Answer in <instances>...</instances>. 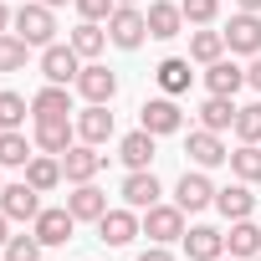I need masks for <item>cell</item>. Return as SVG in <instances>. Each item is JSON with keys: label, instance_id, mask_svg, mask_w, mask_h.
Masks as SVG:
<instances>
[{"label": "cell", "instance_id": "6da1fadb", "mask_svg": "<svg viewBox=\"0 0 261 261\" xmlns=\"http://www.w3.org/2000/svg\"><path fill=\"white\" fill-rule=\"evenodd\" d=\"M11 26H16V36H21L26 46H51V41H57V16H51L46 0H26Z\"/></svg>", "mask_w": 261, "mask_h": 261}, {"label": "cell", "instance_id": "7a4b0ae2", "mask_svg": "<svg viewBox=\"0 0 261 261\" xmlns=\"http://www.w3.org/2000/svg\"><path fill=\"white\" fill-rule=\"evenodd\" d=\"M144 36H149V16H144L139 6H118V11L108 16V41H113V46L134 51V46H144Z\"/></svg>", "mask_w": 261, "mask_h": 261}, {"label": "cell", "instance_id": "3957f363", "mask_svg": "<svg viewBox=\"0 0 261 261\" xmlns=\"http://www.w3.org/2000/svg\"><path fill=\"white\" fill-rule=\"evenodd\" d=\"M77 72H82V57L72 51V41H67V46H62V41L41 46V77H46V82L72 87V82H77Z\"/></svg>", "mask_w": 261, "mask_h": 261}, {"label": "cell", "instance_id": "277c9868", "mask_svg": "<svg viewBox=\"0 0 261 261\" xmlns=\"http://www.w3.org/2000/svg\"><path fill=\"white\" fill-rule=\"evenodd\" d=\"M144 236H149L154 246L185 241V210H179V205H149V210H144Z\"/></svg>", "mask_w": 261, "mask_h": 261}, {"label": "cell", "instance_id": "5b68a950", "mask_svg": "<svg viewBox=\"0 0 261 261\" xmlns=\"http://www.w3.org/2000/svg\"><path fill=\"white\" fill-rule=\"evenodd\" d=\"M179 123H185V113H179V102L164 92V97H149L144 108H139V128H149L154 139H164V134H179Z\"/></svg>", "mask_w": 261, "mask_h": 261}, {"label": "cell", "instance_id": "8992f818", "mask_svg": "<svg viewBox=\"0 0 261 261\" xmlns=\"http://www.w3.org/2000/svg\"><path fill=\"white\" fill-rule=\"evenodd\" d=\"M225 46H230L236 57H256V51H261V16H256V11H236L230 26H225Z\"/></svg>", "mask_w": 261, "mask_h": 261}, {"label": "cell", "instance_id": "52a82bcc", "mask_svg": "<svg viewBox=\"0 0 261 261\" xmlns=\"http://www.w3.org/2000/svg\"><path fill=\"white\" fill-rule=\"evenodd\" d=\"M134 236H144V220H139V210H108L102 220H97V241L102 246H128Z\"/></svg>", "mask_w": 261, "mask_h": 261}, {"label": "cell", "instance_id": "ba28073f", "mask_svg": "<svg viewBox=\"0 0 261 261\" xmlns=\"http://www.w3.org/2000/svg\"><path fill=\"white\" fill-rule=\"evenodd\" d=\"M97 169H102V154H97V144H82V139H77V144L62 154V179H67V185H87Z\"/></svg>", "mask_w": 261, "mask_h": 261}, {"label": "cell", "instance_id": "9c48e42d", "mask_svg": "<svg viewBox=\"0 0 261 261\" xmlns=\"http://www.w3.org/2000/svg\"><path fill=\"white\" fill-rule=\"evenodd\" d=\"M174 205H179V210H205V205H215L210 174H205V169H185L179 185H174Z\"/></svg>", "mask_w": 261, "mask_h": 261}, {"label": "cell", "instance_id": "30bf717a", "mask_svg": "<svg viewBox=\"0 0 261 261\" xmlns=\"http://www.w3.org/2000/svg\"><path fill=\"white\" fill-rule=\"evenodd\" d=\"M72 144H77V123L72 118H36V149L41 154H57L62 159Z\"/></svg>", "mask_w": 261, "mask_h": 261}, {"label": "cell", "instance_id": "8fae6325", "mask_svg": "<svg viewBox=\"0 0 261 261\" xmlns=\"http://www.w3.org/2000/svg\"><path fill=\"white\" fill-rule=\"evenodd\" d=\"M185 154H190V164H195V169L230 164V149L220 144V134H210V128H195V134H190V144H185Z\"/></svg>", "mask_w": 261, "mask_h": 261}, {"label": "cell", "instance_id": "7c38bea8", "mask_svg": "<svg viewBox=\"0 0 261 261\" xmlns=\"http://www.w3.org/2000/svg\"><path fill=\"white\" fill-rule=\"evenodd\" d=\"M31 230H36V241L41 246H67L72 241V230H77V215L62 205V210H41L36 220H31Z\"/></svg>", "mask_w": 261, "mask_h": 261}, {"label": "cell", "instance_id": "4fadbf2b", "mask_svg": "<svg viewBox=\"0 0 261 261\" xmlns=\"http://www.w3.org/2000/svg\"><path fill=\"white\" fill-rule=\"evenodd\" d=\"M118 195H123L128 210H149V205H159V179H154V169H128V179L118 185Z\"/></svg>", "mask_w": 261, "mask_h": 261}, {"label": "cell", "instance_id": "5bb4252c", "mask_svg": "<svg viewBox=\"0 0 261 261\" xmlns=\"http://www.w3.org/2000/svg\"><path fill=\"white\" fill-rule=\"evenodd\" d=\"M87 102H113L118 97V77L108 72V67H97V62H87L82 72H77V82H72Z\"/></svg>", "mask_w": 261, "mask_h": 261}, {"label": "cell", "instance_id": "9a60e30c", "mask_svg": "<svg viewBox=\"0 0 261 261\" xmlns=\"http://www.w3.org/2000/svg\"><path fill=\"white\" fill-rule=\"evenodd\" d=\"M0 210H6L11 220H36L41 215V190H31L26 179L21 185H6V190H0Z\"/></svg>", "mask_w": 261, "mask_h": 261}, {"label": "cell", "instance_id": "2e32d148", "mask_svg": "<svg viewBox=\"0 0 261 261\" xmlns=\"http://www.w3.org/2000/svg\"><path fill=\"white\" fill-rule=\"evenodd\" d=\"M77 139H82V144H108V139H113V113H108V102H87V108L77 113Z\"/></svg>", "mask_w": 261, "mask_h": 261}, {"label": "cell", "instance_id": "e0dca14e", "mask_svg": "<svg viewBox=\"0 0 261 261\" xmlns=\"http://www.w3.org/2000/svg\"><path fill=\"white\" fill-rule=\"evenodd\" d=\"M185 256L190 261H215V256H225V236L215 225H190L185 230Z\"/></svg>", "mask_w": 261, "mask_h": 261}, {"label": "cell", "instance_id": "ac0fdd59", "mask_svg": "<svg viewBox=\"0 0 261 261\" xmlns=\"http://www.w3.org/2000/svg\"><path fill=\"white\" fill-rule=\"evenodd\" d=\"M144 16H149V36H154V41H174V36L185 31V11L169 6V0H154Z\"/></svg>", "mask_w": 261, "mask_h": 261}, {"label": "cell", "instance_id": "d6986e66", "mask_svg": "<svg viewBox=\"0 0 261 261\" xmlns=\"http://www.w3.org/2000/svg\"><path fill=\"white\" fill-rule=\"evenodd\" d=\"M67 210L77 215V220H102L108 215V195L87 179V185H72V195H67Z\"/></svg>", "mask_w": 261, "mask_h": 261}, {"label": "cell", "instance_id": "ffe728a7", "mask_svg": "<svg viewBox=\"0 0 261 261\" xmlns=\"http://www.w3.org/2000/svg\"><path fill=\"white\" fill-rule=\"evenodd\" d=\"M215 210H220L225 220H246V215L256 210V195H251V185H246V179H236V185L215 190Z\"/></svg>", "mask_w": 261, "mask_h": 261}, {"label": "cell", "instance_id": "44dd1931", "mask_svg": "<svg viewBox=\"0 0 261 261\" xmlns=\"http://www.w3.org/2000/svg\"><path fill=\"white\" fill-rule=\"evenodd\" d=\"M225 251H230L236 261H256V256H261V225H251V215H246V220H230Z\"/></svg>", "mask_w": 261, "mask_h": 261}, {"label": "cell", "instance_id": "7402d4cb", "mask_svg": "<svg viewBox=\"0 0 261 261\" xmlns=\"http://www.w3.org/2000/svg\"><path fill=\"white\" fill-rule=\"evenodd\" d=\"M205 87H210V92H220V97H236V92L246 87V67H236V62H225V57H220V62H210V67H205Z\"/></svg>", "mask_w": 261, "mask_h": 261}, {"label": "cell", "instance_id": "603a6c76", "mask_svg": "<svg viewBox=\"0 0 261 261\" xmlns=\"http://www.w3.org/2000/svg\"><path fill=\"white\" fill-rule=\"evenodd\" d=\"M118 159H123L128 169H149V164H154V134H149V128L123 134V139H118Z\"/></svg>", "mask_w": 261, "mask_h": 261}, {"label": "cell", "instance_id": "cb8c5ba5", "mask_svg": "<svg viewBox=\"0 0 261 261\" xmlns=\"http://www.w3.org/2000/svg\"><path fill=\"white\" fill-rule=\"evenodd\" d=\"M200 128H210V134H225V128H236V102L220 97V92H210V97L200 102Z\"/></svg>", "mask_w": 261, "mask_h": 261}, {"label": "cell", "instance_id": "d4e9b609", "mask_svg": "<svg viewBox=\"0 0 261 261\" xmlns=\"http://www.w3.org/2000/svg\"><path fill=\"white\" fill-rule=\"evenodd\" d=\"M36 154H31V144H26V134L21 128H0V169H26Z\"/></svg>", "mask_w": 261, "mask_h": 261}, {"label": "cell", "instance_id": "484cf974", "mask_svg": "<svg viewBox=\"0 0 261 261\" xmlns=\"http://www.w3.org/2000/svg\"><path fill=\"white\" fill-rule=\"evenodd\" d=\"M67 113H72V92L57 87V82H46V87L31 97V118H67Z\"/></svg>", "mask_w": 261, "mask_h": 261}, {"label": "cell", "instance_id": "4316f807", "mask_svg": "<svg viewBox=\"0 0 261 261\" xmlns=\"http://www.w3.org/2000/svg\"><path fill=\"white\" fill-rule=\"evenodd\" d=\"M225 57V31H190V62H200V67H210V62H220Z\"/></svg>", "mask_w": 261, "mask_h": 261}, {"label": "cell", "instance_id": "83f0119b", "mask_svg": "<svg viewBox=\"0 0 261 261\" xmlns=\"http://www.w3.org/2000/svg\"><path fill=\"white\" fill-rule=\"evenodd\" d=\"M154 77H159V87H164L169 97H179V92H190V77H195V72H190V57H164Z\"/></svg>", "mask_w": 261, "mask_h": 261}, {"label": "cell", "instance_id": "f1b7e54d", "mask_svg": "<svg viewBox=\"0 0 261 261\" xmlns=\"http://www.w3.org/2000/svg\"><path fill=\"white\" fill-rule=\"evenodd\" d=\"M26 185L41 190V195L57 190V185H62V159H57V154H36V159L26 164Z\"/></svg>", "mask_w": 261, "mask_h": 261}, {"label": "cell", "instance_id": "f546056e", "mask_svg": "<svg viewBox=\"0 0 261 261\" xmlns=\"http://www.w3.org/2000/svg\"><path fill=\"white\" fill-rule=\"evenodd\" d=\"M67 41H72V51H77L82 62H92V57L108 46V26H97V21H82V26H77Z\"/></svg>", "mask_w": 261, "mask_h": 261}, {"label": "cell", "instance_id": "4dcf8cb0", "mask_svg": "<svg viewBox=\"0 0 261 261\" xmlns=\"http://www.w3.org/2000/svg\"><path fill=\"white\" fill-rule=\"evenodd\" d=\"M230 174L246 179V185H256V179H261V144H241V149L230 154Z\"/></svg>", "mask_w": 261, "mask_h": 261}, {"label": "cell", "instance_id": "1f68e13d", "mask_svg": "<svg viewBox=\"0 0 261 261\" xmlns=\"http://www.w3.org/2000/svg\"><path fill=\"white\" fill-rule=\"evenodd\" d=\"M26 57H31V46H26L16 31L0 36V72H21V67H26Z\"/></svg>", "mask_w": 261, "mask_h": 261}, {"label": "cell", "instance_id": "d6a6232c", "mask_svg": "<svg viewBox=\"0 0 261 261\" xmlns=\"http://www.w3.org/2000/svg\"><path fill=\"white\" fill-rule=\"evenodd\" d=\"M236 139L241 144H261V102L236 108Z\"/></svg>", "mask_w": 261, "mask_h": 261}, {"label": "cell", "instance_id": "836d02e7", "mask_svg": "<svg viewBox=\"0 0 261 261\" xmlns=\"http://www.w3.org/2000/svg\"><path fill=\"white\" fill-rule=\"evenodd\" d=\"M26 113H31V102L21 92H0V128H21Z\"/></svg>", "mask_w": 261, "mask_h": 261}, {"label": "cell", "instance_id": "e575fe53", "mask_svg": "<svg viewBox=\"0 0 261 261\" xmlns=\"http://www.w3.org/2000/svg\"><path fill=\"white\" fill-rule=\"evenodd\" d=\"M6 261H41L36 230H31V236H11V241H6Z\"/></svg>", "mask_w": 261, "mask_h": 261}, {"label": "cell", "instance_id": "d590c367", "mask_svg": "<svg viewBox=\"0 0 261 261\" xmlns=\"http://www.w3.org/2000/svg\"><path fill=\"white\" fill-rule=\"evenodd\" d=\"M179 11H185L190 26H210L220 16V0H179Z\"/></svg>", "mask_w": 261, "mask_h": 261}, {"label": "cell", "instance_id": "8d00e7d4", "mask_svg": "<svg viewBox=\"0 0 261 261\" xmlns=\"http://www.w3.org/2000/svg\"><path fill=\"white\" fill-rule=\"evenodd\" d=\"M118 11V0H77V16L82 21H108Z\"/></svg>", "mask_w": 261, "mask_h": 261}, {"label": "cell", "instance_id": "74e56055", "mask_svg": "<svg viewBox=\"0 0 261 261\" xmlns=\"http://www.w3.org/2000/svg\"><path fill=\"white\" fill-rule=\"evenodd\" d=\"M246 82H251V87H256V92H261V51H256V57H251V67H246Z\"/></svg>", "mask_w": 261, "mask_h": 261}, {"label": "cell", "instance_id": "f35d334b", "mask_svg": "<svg viewBox=\"0 0 261 261\" xmlns=\"http://www.w3.org/2000/svg\"><path fill=\"white\" fill-rule=\"evenodd\" d=\"M139 261H174V256H169V251H164V246H149V251H144V256H139Z\"/></svg>", "mask_w": 261, "mask_h": 261}, {"label": "cell", "instance_id": "ab89813d", "mask_svg": "<svg viewBox=\"0 0 261 261\" xmlns=\"http://www.w3.org/2000/svg\"><path fill=\"white\" fill-rule=\"evenodd\" d=\"M16 21V11H6V0H0V36H6V26Z\"/></svg>", "mask_w": 261, "mask_h": 261}, {"label": "cell", "instance_id": "60d3db41", "mask_svg": "<svg viewBox=\"0 0 261 261\" xmlns=\"http://www.w3.org/2000/svg\"><path fill=\"white\" fill-rule=\"evenodd\" d=\"M6 241H11V215L0 210V246H6Z\"/></svg>", "mask_w": 261, "mask_h": 261}, {"label": "cell", "instance_id": "b9f144b4", "mask_svg": "<svg viewBox=\"0 0 261 261\" xmlns=\"http://www.w3.org/2000/svg\"><path fill=\"white\" fill-rule=\"evenodd\" d=\"M236 6H241V11H256V16H261V0H236Z\"/></svg>", "mask_w": 261, "mask_h": 261}, {"label": "cell", "instance_id": "7bdbcfd3", "mask_svg": "<svg viewBox=\"0 0 261 261\" xmlns=\"http://www.w3.org/2000/svg\"><path fill=\"white\" fill-rule=\"evenodd\" d=\"M46 6H51V11H57V6H67V0H46Z\"/></svg>", "mask_w": 261, "mask_h": 261}, {"label": "cell", "instance_id": "ee69618b", "mask_svg": "<svg viewBox=\"0 0 261 261\" xmlns=\"http://www.w3.org/2000/svg\"><path fill=\"white\" fill-rule=\"evenodd\" d=\"M118 6H139V0H118Z\"/></svg>", "mask_w": 261, "mask_h": 261}, {"label": "cell", "instance_id": "f6af8a7d", "mask_svg": "<svg viewBox=\"0 0 261 261\" xmlns=\"http://www.w3.org/2000/svg\"><path fill=\"white\" fill-rule=\"evenodd\" d=\"M215 261H236V256H215Z\"/></svg>", "mask_w": 261, "mask_h": 261}, {"label": "cell", "instance_id": "bcb514c9", "mask_svg": "<svg viewBox=\"0 0 261 261\" xmlns=\"http://www.w3.org/2000/svg\"><path fill=\"white\" fill-rule=\"evenodd\" d=\"M0 190H6V185H0Z\"/></svg>", "mask_w": 261, "mask_h": 261}, {"label": "cell", "instance_id": "7dc6e473", "mask_svg": "<svg viewBox=\"0 0 261 261\" xmlns=\"http://www.w3.org/2000/svg\"><path fill=\"white\" fill-rule=\"evenodd\" d=\"M256 261H261V256H256Z\"/></svg>", "mask_w": 261, "mask_h": 261}]
</instances>
